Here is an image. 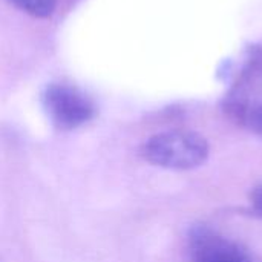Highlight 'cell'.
<instances>
[{
	"mask_svg": "<svg viewBox=\"0 0 262 262\" xmlns=\"http://www.w3.org/2000/svg\"><path fill=\"white\" fill-rule=\"evenodd\" d=\"M41 103L51 123L60 130L78 129L97 115L94 100L71 83L55 81L48 84L43 91Z\"/></svg>",
	"mask_w": 262,
	"mask_h": 262,
	"instance_id": "3957f363",
	"label": "cell"
},
{
	"mask_svg": "<svg viewBox=\"0 0 262 262\" xmlns=\"http://www.w3.org/2000/svg\"><path fill=\"white\" fill-rule=\"evenodd\" d=\"M250 204H252V207H253V210L262 216V184L261 186H258L255 190H253V193H252V196H250Z\"/></svg>",
	"mask_w": 262,
	"mask_h": 262,
	"instance_id": "8992f818",
	"label": "cell"
},
{
	"mask_svg": "<svg viewBox=\"0 0 262 262\" xmlns=\"http://www.w3.org/2000/svg\"><path fill=\"white\" fill-rule=\"evenodd\" d=\"M140 154L144 161L161 169L192 170L207 161L210 147L201 134L173 129L149 137Z\"/></svg>",
	"mask_w": 262,
	"mask_h": 262,
	"instance_id": "7a4b0ae2",
	"label": "cell"
},
{
	"mask_svg": "<svg viewBox=\"0 0 262 262\" xmlns=\"http://www.w3.org/2000/svg\"><path fill=\"white\" fill-rule=\"evenodd\" d=\"M223 109L238 126L262 138V46H250Z\"/></svg>",
	"mask_w": 262,
	"mask_h": 262,
	"instance_id": "6da1fadb",
	"label": "cell"
},
{
	"mask_svg": "<svg viewBox=\"0 0 262 262\" xmlns=\"http://www.w3.org/2000/svg\"><path fill=\"white\" fill-rule=\"evenodd\" d=\"M187 255L190 262H259L241 243L206 224L189 230Z\"/></svg>",
	"mask_w": 262,
	"mask_h": 262,
	"instance_id": "277c9868",
	"label": "cell"
},
{
	"mask_svg": "<svg viewBox=\"0 0 262 262\" xmlns=\"http://www.w3.org/2000/svg\"><path fill=\"white\" fill-rule=\"evenodd\" d=\"M20 11L35 17V18H48L52 15L58 0H8Z\"/></svg>",
	"mask_w": 262,
	"mask_h": 262,
	"instance_id": "5b68a950",
	"label": "cell"
}]
</instances>
